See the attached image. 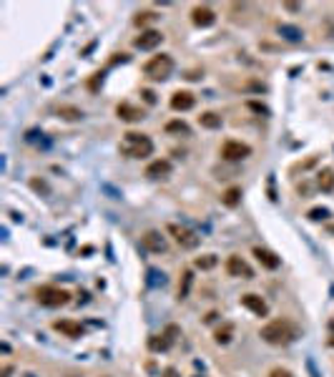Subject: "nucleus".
<instances>
[{"label":"nucleus","instance_id":"29","mask_svg":"<svg viewBox=\"0 0 334 377\" xmlns=\"http://www.w3.org/2000/svg\"><path fill=\"white\" fill-rule=\"evenodd\" d=\"M31 186L35 191H43V194H51V189H48V184L45 181H40V179H31Z\"/></svg>","mask_w":334,"mask_h":377},{"label":"nucleus","instance_id":"5","mask_svg":"<svg viewBox=\"0 0 334 377\" xmlns=\"http://www.w3.org/2000/svg\"><path fill=\"white\" fill-rule=\"evenodd\" d=\"M166 232L174 236V241H176L181 249H196V247L201 244V236L194 232V229H188V227H183V224H176V221L166 224Z\"/></svg>","mask_w":334,"mask_h":377},{"label":"nucleus","instance_id":"12","mask_svg":"<svg viewBox=\"0 0 334 377\" xmlns=\"http://www.w3.org/2000/svg\"><path fill=\"white\" fill-rule=\"evenodd\" d=\"M169 103H171L174 111H181L183 114V111H191V108L196 106V96H194L191 91H174Z\"/></svg>","mask_w":334,"mask_h":377},{"label":"nucleus","instance_id":"3","mask_svg":"<svg viewBox=\"0 0 334 377\" xmlns=\"http://www.w3.org/2000/svg\"><path fill=\"white\" fill-rule=\"evenodd\" d=\"M174 71V58L169 53H161V56H153L151 60L144 63V73L153 78V81H163L169 78V73Z\"/></svg>","mask_w":334,"mask_h":377},{"label":"nucleus","instance_id":"8","mask_svg":"<svg viewBox=\"0 0 334 377\" xmlns=\"http://www.w3.org/2000/svg\"><path fill=\"white\" fill-rule=\"evenodd\" d=\"M161 43H163V33L156 30V28L141 30V35L133 38V46H136L138 51H153V48H158Z\"/></svg>","mask_w":334,"mask_h":377},{"label":"nucleus","instance_id":"9","mask_svg":"<svg viewBox=\"0 0 334 377\" xmlns=\"http://www.w3.org/2000/svg\"><path fill=\"white\" fill-rule=\"evenodd\" d=\"M226 274L229 277H242V279H254V269L246 264V261L239 257V254H231L229 259H226Z\"/></svg>","mask_w":334,"mask_h":377},{"label":"nucleus","instance_id":"35","mask_svg":"<svg viewBox=\"0 0 334 377\" xmlns=\"http://www.w3.org/2000/svg\"><path fill=\"white\" fill-rule=\"evenodd\" d=\"M219 317V312H209V315H206V317H204V322H213V319Z\"/></svg>","mask_w":334,"mask_h":377},{"label":"nucleus","instance_id":"1","mask_svg":"<svg viewBox=\"0 0 334 377\" xmlns=\"http://www.w3.org/2000/svg\"><path fill=\"white\" fill-rule=\"evenodd\" d=\"M259 337L267 342V345H274V347H284L289 342H294L299 337V329L289 322V319H272L267 322L261 329H259Z\"/></svg>","mask_w":334,"mask_h":377},{"label":"nucleus","instance_id":"6","mask_svg":"<svg viewBox=\"0 0 334 377\" xmlns=\"http://www.w3.org/2000/svg\"><path fill=\"white\" fill-rule=\"evenodd\" d=\"M219 153H221L224 161H244V159L251 156V146L244 144V141H236V139H226L219 148Z\"/></svg>","mask_w":334,"mask_h":377},{"label":"nucleus","instance_id":"22","mask_svg":"<svg viewBox=\"0 0 334 377\" xmlns=\"http://www.w3.org/2000/svg\"><path fill=\"white\" fill-rule=\"evenodd\" d=\"M191 287H194V272H191V269H183L181 282H179V299H181V302L191 294Z\"/></svg>","mask_w":334,"mask_h":377},{"label":"nucleus","instance_id":"26","mask_svg":"<svg viewBox=\"0 0 334 377\" xmlns=\"http://www.w3.org/2000/svg\"><path fill=\"white\" fill-rule=\"evenodd\" d=\"M216 261H219L216 259V254H204V257H199L194 264H196V269H213Z\"/></svg>","mask_w":334,"mask_h":377},{"label":"nucleus","instance_id":"15","mask_svg":"<svg viewBox=\"0 0 334 377\" xmlns=\"http://www.w3.org/2000/svg\"><path fill=\"white\" fill-rule=\"evenodd\" d=\"M251 254L256 257V261H259L264 269H279V264H281V259L274 254L272 249H264V247H254Z\"/></svg>","mask_w":334,"mask_h":377},{"label":"nucleus","instance_id":"23","mask_svg":"<svg viewBox=\"0 0 334 377\" xmlns=\"http://www.w3.org/2000/svg\"><path fill=\"white\" fill-rule=\"evenodd\" d=\"M317 184H319V189L324 191V194H332L334 191V169H324L319 179H317Z\"/></svg>","mask_w":334,"mask_h":377},{"label":"nucleus","instance_id":"20","mask_svg":"<svg viewBox=\"0 0 334 377\" xmlns=\"http://www.w3.org/2000/svg\"><path fill=\"white\" fill-rule=\"evenodd\" d=\"M199 123H201V128H209V131H216V128H221L224 118L219 116L216 111H204V114L199 116Z\"/></svg>","mask_w":334,"mask_h":377},{"label":"nucleus","instance_id":"2","mask_svg":"<svg viewBox=\"0 0 334 377\" xmlns=\"http://www.w3.org/2000/svg\"><path fill=\"white\" fill-rule=\"evenodd\" d=\"M126 159H149L153 153V141L146 134H138V131H126L123 134V141L118 146Z\"/></svg>","mask_w":334,"mask_h":377},{"label":"nucleus","instance_id":"17","mask_svg":"<svg viewBox=\"0 0 334 377\" xmlns=\"http://www.w3.org/2000/svg\"><path fill=\"white\" fill-rule=\"evenodd\" d=\"M221 204L229 206V209H236L242 204V186H229L224 194H221Z\"/></svg>","mask_w":334,"mask_h":377},{"label":"nucleus","instance_id":"24","mask_svg":"<svg viewBox=\"0 0 334 377\" xmlns=\"http://www.w3.org/2000/svg\"><path fill=\"white\" fill-rule=\"evenodd\" d=\"M58 116L65 118V121H81L83 118V111L78 106H61L58 108Z\"/></svg>","mask_w":334,"mask_h":377},{"label":"nucleus","instance_id":"21","mask_svg":"<svg viewBox=\"0 0 334 377\" xmlns=\"http://www.w3.org/2000/svg\"><path fill=\"white\" fill-rule=\"evenodd\" d=\"M279 35L284 38V40H289V43H299L304 38V30H299L297 26H287V23H281L279 26Z\"/></svg>","mask_w":334,"mask_h":377},{"label":"nucleus","instance_id":"30","mask_svg":"<svg viewBox=\"0 0 334 377\" xmlns=\"http://www.w3.org/2000/svg\"><path fill=\"white\" fill-rule=\"evenodd\" d=\"M149 274H151L153 279H151V284H161V287H163V284H166V274H163V272H161V274H158V272H156V269H151V272H149Z\"/></svg>","mask_w":334,"mask_h":377},{"label":"nucleus","instance_id":"25","mask_svg":"<svg viewBox=\"0 0 334 377\" xmlns=\"http://www.w3.org/2000/svg\"><path fill=\"white\" fill-rule=\"evenodd\" d=\"M166 134H188V123L186 121H181V118H174V121H169L166 123Z\"/></svg>","mask_w":334,"mask_h":377},{"label":"nucleus","instance_id":"32","mask_svg":"<svg viewBox=\"0 0 334 377\" xmlns=\"http://www.w3.org/2000/svg\"><path fill=\"white\" fill-rule=\"evenodd\" d=\"M141 96H144V101H146V103H151V106L156 103V93H153V91H149V88H146Z\"/></svg>","mask_w":334,"mask_h":377},{"label":"nucleus","instance_id":"10","mask_svg":"<svg viewBox=\"0 0 334 377\" xmlns=\"http://www.w3.org/2000/svg\"><path fill=\"white\" fill-rule=\"evenodd\" d=\"M191 23L196 28H211L216 23V13H213L209 5H194L191 8Z\"/></svg>","mask_w":334,"mask_h":377},{"label":"nucleus","instance_id":"18","mask_svg":"<svg viewBox=\"0 0 334 377\" xmlns=\"http://www.w3.org/2000/svg\"><path fill=\"white\" fill-rule=\"evenodd\" d=\"M171 345H174V340H171L166 332L149 337V349H151V352H166V349L171 347Z\"/></svg>","mask_w":334,"mask_h":377},{"label":"nucleus","instance_id":"31","mask_svg":"<svg viewBox=\"0 0 334 377\" xmlns=\"http://www.w3.org/2000/svg\"><path fill=\"white\" fill-rule=\"evenodd\" d=\"M269 377H294L289 370H284V367H274V370H269Z\"/></svg>","mask_w":334,"mask_h":377},{"label":"nucleus","instance_id":"13","mask_svg":"<svg viewBox=\"0 0 334 377\" xmlns=\"http://www.w3.org/2000/svg\"><path fill=\"white\" fill-rule=\"evenodd\" d=\"M116 116L126 121V123H136V121H144L146 114H144V108H138V106H133V103H128V101H123L116 106Z\"/></svg>","mask_w":334,"mask_h":377},{"label":"nucleus","instance_id":"33","mask_svg":"<svg viewBox=\"0 0 334 377\" xmlns=\"http://www.w3.org/2000/svg\"><path fill=\"white\" fill-rule=\"evenodd\" d=\"M163 377H179V370H176V367H166V370H163Z\"/></svg>","mask_w":334,"mask_h":377},{"label":"nucleus","instance_id":"34","mask_svg":"<svg viewBox=\"0 0 334 377\" xmlns=\"http://www.w3.org/2000/svg\"><path fill=\"white\" fill-rule=\"evenodd\" d=\"M13 375V365H5V367H3V377H10Z\"/></svg>","mask_w":334,"mask_h":377},{"label":"nucleus","instance_id":"19","mask_svg":"<svg viewBox=\"0 0 334 377\" xmlns=\"http://www.w3.org/2000/svg\"><path fill=\"white\" fill-rule=\"evenodd\" d=\"M234 340V324L231 322H224L216 332H213V342L216 345H229Z\"/></svg>","mask_w":334,"mask_h":377},{"label":"nucleus","instance_id":"7","mask_svg":"<svg viewBox=\"0 0 334 377\" xmlns=\"http://www.w3.org/2000/svg\"><path fill=\"white\" fill-rule=\"evenodd\" d=\"M141 247H144L146 252H151V254H166V252H169L166 236L161 232H156V229H151V232H146L141 236Z\"/></svg>","mask_w":334,"mask_h":377},{"label":"nucleus","instance_id":"14","mask_svg":"<svg viewBox=\"0 0 334 377\" xmlns=\"http://www.w3.org/2000/svg\"><path fill=\"white\" fill-rule=\"evenodd\" d=\"M53 329L61 332V335H65V337H70V340L83 337V327H81L78 322H73V319H58V322H53Z\"/></svg>","mask_w":334,"mask_h":377},{"label":"nucleus","instance_id":"4","mask_svg":"<svg viewBox=\"0 0 334 377\" xmlns=\"http://www.w3.org/2000/svg\"><path fill=\"white\" fill-rule=\"evenodd\" d=\"M35 297H38V302H40L43 307H48V309H56V307H63V304L70 302V292L58 290V287H53V284L40 287V290L35 292Z\"/></svg>","mask_w":334,"mask_h":377},{"label":"nucleus","instance_id":"11","mask_svg":"<svg viewBox=\"0 0 334 377\" xmlns=\"http://www.w3.org/2000/svg\"><path fill=\"white\" fill-rule=\"evenodd\" d=\"M239 302H242V307H246L249 312H254L256 317H267V315H269V304H267L259 294H251V292H249V294H242Z\"/></svg>","mask_w":334,"mask_h":377},{"label":"nucleus","instance_id":"16","mask_svg":"<svg viewBox=\"0 0 334 377\" xmlns=\"http://www.w3.org/2000/svg\"><path fill=\"white\" fill-rule=\"evenodd\" d=\"M169 174H171V161H166V159H156V161H151L146 166V176L149 179H161V176H169Z\"/></svg>","mask_w":334,"mask_h":377},{"label":"nucleus","instance_id":"27","mask_svg":"<svg viewBox=\"0 0 334 377\" xmlns=\"http://www.w3.org/2000/svg\"><path fill=\"white\" fill-rule=\"evenodd\" d=\"M156 18H158V15H156V13H153V10H144V13H138V15H136V18H133V23H136V26H141V28H144V26H149V23H153V20H156Z\"/></svg>","mask_w":334,"mask_h":377},{"label":"nucleus","instance_id":"28","mask_svg":"<svg viewBox=\"0 0 334 377\" xmlns=\"http://www.w3.org/2000/svg\"><path fill=\"white\" fill-rule=\"evenodd\" d=\"M327 216H329V209H324V206H322V209L317 206V209L309 211V219H314V221H324Z\"/></svg>","mask_w":334,"mask_h":377}]
</instances>
